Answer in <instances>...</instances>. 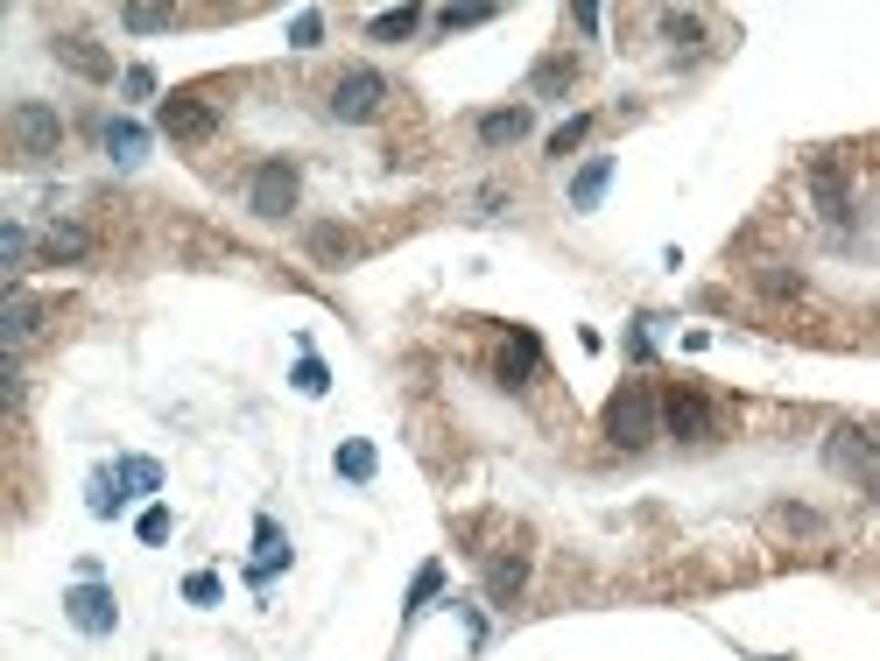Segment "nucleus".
Wrapping results in <instances>:
<instances>
[{"instance_id":"1","label":"nucleus","mask_w":880,"mask_h":661,"mask_svg":"<svg viewBox=\"0 0 880 661\" xmlns=\"http://www.w3.org/2000/svg\"><path fill=\"white\" fill-rule=\"evenodd\" d=\"M606 437H614V451H648V443L662 437V401L648 380H620L614 401H606Z\"/></svg>"},{"instance_id":"2","label":"nucleus","mask_w":880,"mask_h":661,"mask_svg":"<svg viewBox=\"0 0 880 661\" xmlns=\"http://www.w3.org/2000/svg\"><path fill=\"white\" fill-rule=\"evenodd\" d=\"M296 198H303V169L290 162V155H268L254 177H247V211H254V219H268V225L290 219Z\"/></svg>"},{"instance_id":"3","label":"nucleus","mask_w":880,"mask_h":661,"mask_svg":"<svg viewBox=\"0 0 880 661\" xmlns=\"http://www.w3.org/2000/svg\"><path fill=\"white\" fill-rule=\"evenodd\" d=\"M8 134H14V155H29V162H50V155L64 148V120H56V106H43V99H14Z\"/></svg>"},{"instance_id":"4","label":"nucleus","mask_w":880,"mask_h":661,"mask_svg":"<svg viewBox=\"0 0 880 661\" xmlns=\"http://www.w3.org/2000/svg\"><path fill=\"white\" fill-rule=\"evenodd\" d=\"M662 437H677V443L719 437V408L704 401L698 387H669V395H662Z\"/></svg>"},{"instance_id":"5","label":"nucleus","mask_w":880,"mask_h":661,"mask_svg":"<svg viewBox=\"0 0 880 661\" xmlns=\"http://www.w3.org/2000/svg\"><path fill=\"white\" fill-rule=\"evenodd\" d=\"M380 99H388V77L359 64V71H346L332 85V99H324V106H332V120H353L359 127V120H374V113H380Z\"/></svg>"},{"instance_id":"6","label":"nucleus","mask_w":880,"mask_h":661,"mask_svg":"<svg viewBox=\"0 0 880 661\" xmlns=\"http://www.w3.org/2000/svg\"><path fill=\"white\" fill-rule=\"evenodd\" d=\"M64 612H71V627L92 633V640H106L113 627H121V606H113V591L99 585V577H78V585L64 591Z\"/></svg>"},{"instance_id":"7","label":"nucleus","mask_w":880,"mask_h":661,"mask_svg":"<svg viewBox=\"0 0 880 661\" xmlns=\"http://www.w3.org/2000/svg\"><path fill=\"white\" fill-rule=\"evenodd\" d=\"M156 120H163V134H169V141H212V127H219V106L205 99V92H169Z\"/></svg>"},{"instance_id":"8","label":"nucleus","mask_w":880,"mask_h":661,"mask_svg":"<svg viewBox=\"0 0 880 661\" xmlns=\"http://www.w3.org/2000/svg\"><path fill=\"white\" fill-rule=\"evenodd\" d=\"M825 464L838 479H867V472H880V443L867 430H831L825 437Z\"/></svg>"},{"instance_id":"9","label":"nucleus","mask_w":880,"mask_h":661,"mask_svg":"<svg viewBox=\"0 0 880 661\" xmlns=\"http://www.w3.org/2000/svg\"><path fill=\"white\" fill-rule=\"evenodd\" d=\"M50 50H56V64H71L78 77H92V85H106V77H113V56H106L99 43H92L85 29H64V35H50Z\"/></svg>"},{"instance_id":"10","label":"nucleus","mask_w":880,"mask_h":661,"mask_svg":"<svg viewBox=\"0 0 880 661\" xmlns=\"http://www.w3.org/2000/svg\"><path fill=\"white\" fill-rule=\"evenodd\" d=\"M85 254H92V232L71 225V219L43 225V240H35V261H43V267H71V261H85Z\"/></svg>"},{"instance_id":"11","label":"nucleus","mask_w":880,"mask_h":661,"mask_svg":"<svg viewBox=\"0 0 880 661\" xmlns=\"http://www.w3.org/2000/svg\"><path fill=\"white\" fill-rule=\"evenodd\" d=\"M522 591H528V549H501L486 563V598L493 606H514Z\"/></svg>"},{"instance_id":"12","label":"nucleus","mask_w":880,"mask_h":661,"mask_svg":"<svg viewBox=\"0 0 880 661\" xmlns=\"http://www.w3.org/2000/svg\"><path fill=\"white\" fill-rule=\"evenodd\" d=\"M35 330H43V303H35L22 282H14V288H8V359H22V353H29Z\"/></svg>"},{"instance_id":"13","label":"nucleus","mask_w":880,"mask_h":661,"mask_svg":"<svg viewBox=\"0 0 880 661\" xmlns=\"http://www.w3.org/2000/svg\"><path fill=\"white\" fill-rule=\"evenodd\" d=\"M810 190H817V211H825L831 225L852 219V190H846V177H838V162H810Z\"/></svg>"},{"instance_id":"14","label":"nucleus","mask_w":880,"mask_h":661,"mask_svg":"<svg viewBox=\"0 0 880 661\" xmlns=\"http://www.w3.org/2000/svg\"><path fill=\"white\" fill-rule=\"evenodd\" d=\"M99 141H106V155H113V162H121V169H134V162H142V155H148V127H142V120H127V113H121V120H106V127H99Z\"/></svg>"},{"instance_id":"15","label":"nucleus","mask_w":880,"mask_h":661,"mask_svg":"<svg viewBox=\"0 0 880 661\" xmlns=\"http://www.w3.org/2000/svg\"><path fill=\"white\" fill-rule=\"evenodd\" d=\"M535 359H543L535 330H522V324H514V330H507V353H501V387H522V380L535 374Z\"/></svg>"},{"instance_id":"16","label":"nucleus","mask_w":880,"mask_h":661,"mask_svg":"<svg viewBox=\"0 0 880 661\" xmlns=\"http://www.w3.org/2000/svg\"><path fill=\"white\" fill-rule=\"evenodd\" d=\"M606 183H614V155H591L578 177H570V211H599Z\"/></svg>"},{"instance_id":"17","label":"nucleus","mask_w":880,"mask_h":661,"mask_svg":"<svg viewBox=\"0 0 880 661\" xmlns=\"http://www.w3.org/2000/svg\"><path fill=\"white\" fill-rule=\"evenodd\" d=\"M570 85H578V64H570L564 50H557V56H543V64L528 71V92H535V99H564Z\"/></svg>"},{"instance_id":"18","label":"nucleus","mask_w":880,"mask_h":661,"mask_svg":"<svg viewBox=\"0 0 880 661\" xmlns=\"http://www.w3.org/2000/svg\"><path fill=\"white\" fill-rule=\"evenodd\" d=\"M254 542H261V556H254V585H268V577H275V570H290V542H282V528H275V521H254Z\"/></svg>"},{"instance_id":"19","label":"nucleus","mask_w":880,"mask_h":661,"mask_svg":"<svg viewBox=\"0 0 880 661\" xmlns=\"http://www.w3.org/2000/svg\"><path fill=\"white\" fill-rule=\"evenodd\" d=\"M113 479H121V493H127V500L163 493V464H156V458H121V464H113Z\"/></svg>"},{"instance_id":"20","label":"nucleus","mask_w":880,"mask_h":661,"mask_svg":"<svg viewBox=\"0 0 880 661\" xmlns=\"http://www.w3.org/2000/svg\"><path fill=\"white\" fill-rule=\"evenodd\" d=\"M332 464H338V479H353V485H367V479L380 472V458H374V443H367V437H346Z\"/></svg>"},{"instance_id":"21","label":"nucleus","mask_w":880,"mask_h":661,"mask_svg":"<svg viewBox=\"0 0 880 661\" xmlns=\"http://www.w3.org/2000/svg\"><path fill=\"white\" fill-rule=\"evenodd\" d=\"M522 134H528V106H507V113H486V120H480V141L486 148H514Z\"/></svg>"},{"instance_id":"22","label":"nucleus","mask_w":880,"mask_h":661,"mask_svg":"<svg viewBox=\"0 0 880 661\" xmlns=\"http://www.w3.org/2000/svg\"><path fill=\"white\" fill-rule=\"evenodd\" d=\"M311 254H317L324 267H346L359 246H353V232H338V225H311Z\"/></svg>"},{"instance_id":"23","label":"nucleus","mask_w":880,"mask_h":661,"mask_svg":"<svg viewBox=\"0 0 880 661\" xmlns=\"http://www.w3.org/2000/svg\"><path fill=\"white\" fill-rule=\"evenodd\" d=\"M754 288H761V296H775V303H796L803 275H796V267H782V261H768V267H754Z\"/></svg>"},{"instance_id":"24","label":"nucleus","mask_w":880,"mask_h":661,"mask_svg":"<svg viewBox=\"0 0 880 661\" xmlns=\"http://www.w3.org/2000/svg\"><path fill=\"white\" fill-rule=\"evenodd\" d=\"M85 507H92V514H99V521H113V514H121V507H127V493H121V479H113V472H92V493H85Z\"/></svg>"},{"instance_id":"25","label":"nucleus","mask_w":880,"mask_h":661,"mask_svg":"<svg viewBox=\"0 0 880 661\" xmlns=\"http://www.w3.org/2000/svg\"><path fill=\"white\" fill-rule=\"evenodd\" d=\"M416 22H423L416 8H388V14H374V22H367V35H374V43H401V35H416Z\"/></svg>"},{"instance_id":"26","label":"nucleus","mask_w":880,"mask_h":661,"mask_svg":"<svg viewBox=\"0 0 880 661\" xmlns=\"http://www.w3.org/2000/svg\"><path fill=\"white\" fill-rule=\"evenodd\" d=\"M662 35H669L677 50H698V43H704V22H698L691 8H669V14H662Z\"/></svg>"},{"instance_id":"27","label":"nucleus","mask_w":880,"mask_h":661,"mask_svg":"<svg viewBox=\"0 0 880 661\" xmlns=\"http://www.w3.org/2000/svg\"><path fill=\"white\" fill-rule=\"evenodd\" d=\"M121 22L127 35H163V29H177V8H121Z\"/></svg>"},{"instance_id":"28","label":"nucleus","mask_w":880,"mask_h":661,"mask_svg":"<svg viewBox=\"0 0 880 661\" xmlns=\"http://www.w3.org/2000/svg\"><path fill=\"white\" fill-rule=\"evenodd\" d=\"M585 134H591V113H570V120L549 134V155H557V162H564V155H578V148H585Z\"/></svg>"},{"instance_id":"29","label":"nucleus","mask_w":880,"mask_h":661,"mask_svg":"<svg viewBox=\"0 0 880 661\" xmlns=\"http://www.w3.org/2000/svg\"><path fill=\"white\" fill-rule=\"evenodd\" d=\"M134 535H142V542H148V549H163V542H169V535H177V514H169V507H148L142 521H134Z\"/></svg>"},{"instance_id":"30","label":"nucleus","mask_w":880,"mask_h":661,"mask_svg":"<svg viewBox=\"0 0 880 661\" xmlns=\"http://www.w3.org/2000/svg\"><path fill=\"white\" fill-rule=\"evenodd\" d=\"M296 395H311V401H317V395H332V374H324V359H317V353H303V359H296Z\"/></svg>"},{"instance_id":"31","label":"nucleus","mask_w":880,"mask_h":661,"mask_svg":"<svg viewBox=\"0 0 880 661\" xmlns=\"http://www.w3.org/2000/svg\"><path fill=\"white\" fill-rule=\"evenodd\" d=\"M437 591H444V563H423V570H416V585H409V612H423Z\"/></svg>"},{"instance_id":"32","label":"nucleus","mask_w":880,"mask_h":661,"mask_svg":"<svg viewBox=\"0 0 880 661\" xmlns=\"http://www.w3.org/2000/svg\"><path fill=\"white\" fill-rule=\"evenodd\" d=\"M184 598H190V606H219V598H226V585H219L212 570H190V577H184Z\"/></svg>"},{"instance_id":"33","label":"nucleus","mask_w":880,"mask_h":661,"mask_svg":"<svg viewBox=\"0 0 880 661\" xmlns=\"http://www.w3.org/2000/svg\"><path fill=\"white\" fill-rule=\"evenodd\" d=\"M775 528H789V535H825V521H817V507H775Z\"/></svg>"},{"instance_id":"34","label":"nucleus","mask_w":880,"mask_h":661,"mask_svg":"<svg viewBox=\"0 0 880 661\" xmlns=\"http://www.w3.org/2000/svg\"><path fill=\"white\" fill-rule=\"evenodd\" d=\"M0 261H8V275H22V261H29V232L8 219V232H0Z\"/></svg>"},{"instance_id":"35","label":"nucleus","mask_w":880,"mask_h":661,"mask_svg":"<svg viewBox=\"0 0 880 661\" xmlns=\"http://www.w3.org/2000/svg\"><path fill=\"white\" fill-rule=\"evenodd\" d=\"M480 22H493V8H444V14H437V29H444V35H458V29H480Z\"/></svg>"},{"instance_id":"36","label":"nucleus","mask_w":880,"mask_h":661,"mask_svg":"<svg viewBox=\"0 0 880 661\" xmlns=\"http://www.w3.org/2000/svg\"><path fill=\"white\" fill-rule=\"evenodd\" d=\"M290 43H296V50H317V43H324V14H317V8L290 22Z\"/></svg>"},{"instance_id":"37","label":"nucleus","mask_w":880,"mask_h":661,"mask_svg":"<svg viewBox=\"0 0 880 661\" xmlns=\"http://www.w3.org/2000/svg\"><path fill=\"white\" fill-rule=\"evenodd\" d=\"M121 92H127V99H156V71H148V64H127V71H121Z\"/></svg>"},{"instance_id":"38","label":"nucleus","mask_w":880,"mask_h":661,"mask_svg":"<svg viewBox=\"0 0 880 661\" xmlns=\"http://www.w3.org/2000/svg\"><path fill=\"white\" fill-rule=\"evenodd\" d=\"M859 485H867V493H873V500H880V472H867V479H859Z\"/></svg>"}]
</instances>
